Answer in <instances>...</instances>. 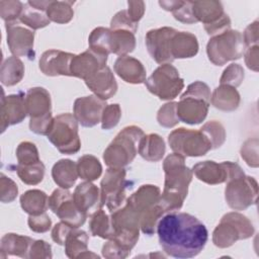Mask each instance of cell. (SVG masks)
Returning a JSON list of instances; mask_svg holds the SVG:
<instances>
[{"mask_svg":"<svg viewBox=\"0 0 259 259\" xmlns=\"http://www.w3.org/2000/svg\"><path fill=\"white\" fill-rule=\"evenodd\" d=\"M18 194L17 184L9 177L0 174V200L3 203L12 202Z\"/></svg>","mask_w":259,"mask_h":259,"instance_id":"cell-51","label":"cell"},{"mask_svg":"<svg viewBox=\"0 0 259 259\" xmlns=\"http://www.w3.org/2000/svg\"><path fill=\"white\" fill-rule=\"evenodd\" d=\"M50 2H51V0H49V1H48V0H46V1H45V0H29L27 3H28L30 6L34 7V8H37V9L47 11V8H48Z\"/></svg>","mask_w":259,"mask_h":259,"instance_id":"cell-62","label":"cell"},{"mask_svg":"<svg viewBox=\"0 0 259 259\" xmlns=\"http://www.w3.org/2000/svg\"><path fill=\"white\" fill-rule=\"evenodd\" d=\"M71 226L67 225L64 222H60L55 225V227L52 230V239L54 242H56L58 245H64L65 241L70 234V232L73 230Z\"/></svg>","mask_w":259,"mask_h":259,"instance_id":"cell-58","label":"cell"},{"mask_svg":"<svg viewBox=\"0 0 259 259\" xmlns=\"http://www.w3.org/2000/svg\"><path fill=\"white\" fill-rule=\"evenodd\" d=\"M49 208L57 214L62 222L72 228L83 226L87 219V215L76 205L73 199V193L61 187L55 189L49 197Z\"/></svg>","mask_w":259,"mask_h":259,"instance_id":"cell-12","label":"cell"},{"mask_svg":"<svg viewBox=\"0 0 259 259\" xmlns=\"http://www.w3.org/2000/svg\"><path fill=\"white\" fill-rule=\"evenodd\" d=\"M27 115L25 96L22 93L5 95L1 98L0 124L1 133H4L9 125L20 123Z\"/></svg>","mask_w":259,"mask_h":259,"instance_id":"cell-17","label":"cell"},{"mask_svg":"<svg viewBox=\"0 0 259 259\" xmlns=\"http://www.w3.org/2000/svg\"><path fill=\"white\" fill-rule=\"evenodd\" d=\"M77 170L81 179L92 182L100 177L102 173V165L95 156L84 155L77 161Z\"/></svg>","mask_w":259,"mask_h":259,"instance_id":"cell-39","label":"cell"},{"mask_svg":"<svg viewBox=\"0 0 259 259\" xmlns=\"http://www.w3.org/2000/svg\"><path fill=\"white\" fill-rule=\"evenodd\" d=\"M127 15L135 22L139 23L145 13V2L144 1H127Z\"/></svg>","mask_w":259,"mask_h":259,"instance_id":"cell-60","label":"cell"},{"mask_svg":"<svg viewBox=\"0 0 259 259\" xmlns=\"http://www.w3.org/2000/svg\"><path fill=\"white\" fill-rule=\"evenodd\" d=\"M197 37L188 31H176L171 39V55L173 59L192 58L198 53Z\"/></svg>","mask_w":259,"mask_h":259,"instance_id":"cell-27","label":"cell"},{"mask_svg":"<svg viewBox=\"0 0 259 259\" xmlns=\"http://www.w3.org/2000/svg\"><path fill=\"white\" fill-rule=\"evenodd\" d=\"M89 229L91 235L94 237H100L102 239L109 240L113 235L110 217L102 208L98 209L91 215Z\"/></svg>","mask_w":259,"mask_h":259,"instance_id":"cell-38","label":"cell"},{"mask_svg":"<svg viewBox=\"0 0 259 259\" xmlns=\"http://www.w3.org/2000/svg\"><path fill=\"white\" fill-rule=\"evenodd\" d=\"M74 1H54L51 0L48 8L47 15L53 22L65 24L70 22L74 17L73 4Z\"/></svg>","mask_w":259,"mask_h":259,"instance_id":"cell-37","label":"cell"},{"mask_svg":"<svg viewBox=\"0 0 259 259\" xmlns=\"http://www.w3.org/2000/svg\"><path fill=\"white\" fill-rule=\"evenodd\" d=\"M89 49L108 56L111 53V30L106 27L94 28L88 37Z\"/></svg>","mask_w":259,"mask_h":259,"instance_id":"cell-40","label":"cell"},{"mask_svg":"<svg viewBox=\"0 0 259 259\" xmlns=\"http://www.w3.org/2000/svg\"><path fill=\"white\" fill-rule=\"evenodd\" d=\"M19 21L33 30L46 27L51 23L46 11L34 8L28 3L24 4Z\"/></svg>","mask_w":259,"mask_h":259,"instance_id":"cell-41","label":"cell"},{"mask_svg":"<svg viewBox=\"0 0 259 259\" xmlns=\"http://www.w3.org/2000/svg\"><path fill=\"white\" fill-rule=\"evenodd\" d=\"M145 85L149 92L161 100H172L184 88V80L173 65L163 64L155 69L152 75L146 79Z\"/></svg>","mask_w":259,"mask_h":259,"instance_id":"cell-8","label":"cell"},{"mask_svg":"<svg viewBox=\"0 0 259 259\" xmlns=\"http://www.w3.org/2000/svg\"><path fill=\"white\" fill-rule=\"evenodd\" d=\"M244 76L245 73L243 67L239 64L232 63L224 70L220 79V84L229 85L234 88H237L242 84Z\"/></svg>","mask_w":259,"mask_h":259,"instance_id":"cell-48","label":"cell"},{"mask_svg":"<svg viewBox=\"0 0 259 259\" xmlns=\"http://www.w3.org/2000/svg\"><path fill=\"white\" fill-rule=\"evenodd\" d=\"M114 72L126 83L141 84L146 81V69L136 58L131 56L118 57L113 66Z\"/></svg>","mask_w":259,"mask_h":259,"instance_id":"cell-24","label":"cell"},{"mask_svg":"<svg viewBox=\"0 0 259 259\" xmlns=\"http://www.w3.org/2000/svg\"><path fill=\"white\" fill-rule=\"evenodd\" d=\"M243 40L245 48H250L253 46L258 45V20L253 21L250 23L244 30L243 34Z\"/></svg>","mask_w":259,"mask_h":259,"instance_id":"cell-59","label":"cell"},{"mask_svg":"<svg viewBox=\"0 0 259 259\" xmlns=\"http://www.w3.org/2000/svg\"><path fill=\"white\" fill-rule=\"evenodd\" d=\"M73 199L78 208L87 217L102 208L100 189L91 181L80 183L74 190Z\"/></svg>","mask_w":259,"mask_h":259,"instance_id":"cell-20","label":"cell"},{"mask_svg":"<svg viewBox=\"0 0 259 259\" xmlns=\"http://www.w3.org/2000/svg\"><path fill=\"white\" fill-rule=\"evenodd\" d=\"M161 190L157 185L144 184L140 186L126 201L132 204L140 213L153 207L160 201Z\"/></svg>","mask_w":259,"mask_h":259,"instance_id":"cell-28","label":"cell"},{"mask_svg":"<svg viewBox=\"0 0 259 259\" xmlns=\"http://www.w3.org/2000/svg\"><path fill=\"white\" fill-rule=\"evenodd\" d=\"M33 241L32 238L27 236L14 233L5 234L0 242L1 258H6L7 256L29 258V250Z\"/></svg>","mask_w":259,"mask_h":259,"instance_id":"cell-25","label":"cell"},{"mask_svg":"<svg viewBox=\"0 0 259 259\" xmlns=\"http://www.w3.org/2000/svg\"><path fill=\"white\" fill-rule=\"evenodd\" d=\"M163 170L165 182L160 196V204L167 213L179 210L182 207L193 172L185 165V157L177 153L170 154L165 158Z\"/></svg>","mask_w":259,"mask_h":259,"instance_id":"cell-2","label":"cell"},{"mask_svg":"<svg viewBox=\"0 0 259 259\" xmlns=\"http://www.w3.org/2000/svg\"><path fill=\"white\" fill-rule=\"evenodd\" d=\"M86 86L102 100L111 98L117 91V83L108 66H105L85 80Z\"/></svg>","mask_w":259,"mask_h":259,"instance_id":"cell-22","label":"cell"},{"mask_svg":"<svg viewBox=\"0 0 259 259\" xmlns=\"http://www.w3.org/2000/svg\"><path fill=\"white\" fill-rule=\"evenodd\" d=\"M252 222L244 214L232 211L223 215L212 232V243L219 248H228L238 240H246L254 235Z\"/></svg>","mask_w":259,"mask_h":259,"instance_id":"cell-5","label":"cell"},{"mask_svg":"<svg viewBox=\"0 0 259 259\" xmlns=\"http://www.w3.org/2000/svg\"><path fill=\"white\" fill-rule=\"evenodd\" d=\"M74 54L60 50H48L40 56L38 67L39 70L47 76H72L71 62Z\"/></svg>","mask_w":259,"mask_h":259,"instance_id":"cell-18","label":"cell"},{"mask_svg":"<svg viewBox=\"0 0 259 259\" xmlns=\"http://www.w3.org/2000/svg\"><path fill=\"white\" fill-rule=\"evenodd\" d=\"M208 140L212 149L220 148L226 141V131L224 125L218 120H209L205 122L199 130Z\"/></svg>","mask_w":259,"mask_h":259,"instance_id":"cell-44","label":"cell"},{"mask_svg":"<svg viewBox=\"0 0 259 259\" xmlns=\"http://www.w3.org/2000/svg\"><path fill=\"white\" fill-rule=\"evenodd\" d=\"M110 29L117 30V29H124L130 30L136 33L138 29V23H135L130 16L127 15L126 10H120L114 14L110 21Z\"/></svg>","mask_w":259,"mask_h":259,"instance_id":"cell-52","label":"cell"},{"mask_svg":"<svg viewBox=\"0 0 259 259\" xmlns=\"http://www.w3.org/2000/svg\"><path fill=\"white\" fill-rule=\"evenodd\" d=\"M196 178L206 184L217 185L227 182L229 179V161L217 163L214 161H202L192 167Z\"/></svg>","mask_w":259,"mask_h":259,"instance_id":"cell-21","label":"cell"},{"mask_svg":"<svg viewBox=\"0 0 259 259\" xmlns=\"http://www.w3.org/2000/svg\"><path fill=\"white\" fill-rule=\"evenodd\" d=\"M258 56H259V48L257 46H253L250 48H247V50L244 52V59L245 64L248 67V69L257 72L258 71Z\"/></svg>","mask_w":259,"mask_h":259,"instance_id":"cell-61","label":"cell"},{"mask_svg":"<svg viewBox=\"0 0 259 259\" xmlns=\"http://www.w3.org/2000/svg\"><path fill=\"white\" fill-rule=\"evenodd\" d=\"M242 159L250 167L257 168L259 165L258 160V139H248L246 140L240 150Z\"/></svg>","mask_w":259,"mask_h":259,"instance_id":"cell-49","label":"cell"},{"mask_svg":"<svg viewBox=\"0 0 259 259\" xmlns=\"http://www.w3.org/2000/svg\"><path fill=\"white\" fill-rule=\"evenodd\" d=\"M88 241L89 236L85 231L74 228L68 235L64 244L66 256L72 259L88 257L98 258V255L88 250Z\"/></svg>","mask_w":259,"mask_h":259,"instance_id":"cell-26","label":"cell"},{"mask_svg":"<svg viewBox=\"0 0 259 259\" xmlns=\"http://www.w3.org/2000/svg\"><path fill=\"white\" fill-rule=\"evenodd\" d=\"M27 224L32 232L46 233L52 227V220L46 212H44L37 215H29Z\"/></svg>","mask_w":259,"mask_h":259,"instance_id":"cell-54","label":"cell"},{"mask_svg":"<svg viewBox=\"0 0 259 259\" xmlns=\"http://www.w3.org/2000/svg\"><path fill=\"white\" fill-rule=\"evenodd\" d=\"M165 213L166 212L163 209V207L161 206L160 201L153 207L143 211L141 213V222H140V227H141L142 232L148 236L154 235L157 230V226H158L160 219Z\"/></svg>","mask_w":259,"mask_h":259,"instance_id":"cell-43","label":"cell"},{"mask_svg":"<svg viewBox=\"0 0 259 259\" xmlns=\"http://www.w3.org/2000/svg\"><path fill=\"white\" fill-rule=\"evenodd\" d=\"M106 105L105 100L96 95L79 97L74 101V116L82 126L92 127L101 122L102 112Z\"/></svg>","mask_w":259,"mask_h":259,"instance_id":"cell-15","label":"cell"},{"mask_svg":"<svg viewBox=\"0 0 259 259\" xmlns=\"http://www.w3.org/2000/svg\"><path fill=\"white\" fill-rule=\"evenodd\" d=\"M177 30L173 27L163 26L151 29L145 36L148 53L152 59L160 64H171L174 59L171 55V39Z\"/></svg>","mask_w":259,"mask_h":259,"instance_id":"cell-13","label":"cell"},{"mask_svg":"<svg viewBox=\"0 0 259 259\" xmlns=\"http://www.w3.org/2000/svg\"><path fill=\"white\" fill-rule=\"evenodd\" d=\"M78 121L74 114L61 113L54 117L48 140L65 155H73L81 149V141L78 134Z\"/></svg>","mask_w":259,"mask_h":259,"instance_id":"cell-7","label":"cell"},{"mask_svg":"<svg viewBox=\"0 0 259 259\" xmlns=\"http://www.w3.org/2000/svg\"><path fill=\"white\" fill-rule=\"evenodd\" d=\"M20 206L29 215H37L46 212L49 207L47 193L39 189H30L20 196Z\"/></svg>","mask_w":259,"mask_h":259,"instance_id":"cell-33","label":"cell"},{"mask_svg":"<svg viewBox=\"0 0 259 259\" xmlns=\"http://www.w3.org/2000/svg\"><path fill=\"white\" fill-rule=\"evenodd\" d=\"M130 184L124 168L108 167L100 182L102 205H106L110 212L121 207L125 200V190Z\"/></svg>","mask_w":259,"mask_h":259,"instance_id":"cell-10","label":"cell"},{"mask_svg":"<svg viewBox=\"0 0 259 259\" xmlns=\"http://www.w3.org/2000/svg\"><path fill=\"white\" fill-rule=\"evenodd\" d=\"M168 143L174 153L184 157L204 156L211 150L210 143L200 131L185 127L172 131L168 136Z\"/></svg>","mask_w":259,"mask_h":259,"instance_id":"cell-9","label":"cell"},{"mask_svg":"<svg viewBox=\"0 0 259 259\" xmlns=\"http://www.w3.org/2000/svg\"><path fill=\"white\" fill-rule=\"evenodd\" d=\"M258 183L254 177L243 175L229 179L225 188L227 204L234 210H244L257 202Z\"/></svg>","mask_w":259,"mask_h":259,"instance_id":"cell-11","label":"cell"},{"mask_svg":"<svg viewBox=\"0 0 259 259\" xmlns=\"http://www.w3.org/2000/svg\"><path fill=\"white\" fill-rule=\"evenodd\" d=\"M121 117V108L118 103L107 104L103 109L101 116V127L103 130H111L117 125Z\"/></svg>","mask_w":259,"mask_h":259,"instance_id":"cell-50","label":"cell"},{"mask_svg":"<svg viewBox=\"0 0 259 259\" xmlns=\"http://www.w3.org/2000/svg\"><path fill=\"white\" fill-rule=\"evenodd\" d=\"M191 7L196 21H200L204 25L215 22L226 13L223 4L215 0L191 1Z\"/></svg>","mask_w":259,"mask_h":259,"instance_id":"cell-29","label":"cell"},{"mask_svg":"<svg viewBox=\"0 0 259 259\" xmlns=\"http://www.w3.org/2000/svg\"><path fill=\"white\" fill-rule=\"evenodd\" d=\"M15 170L23 183L27 185H36L42 181L46 167L41 161H38L31 165L17 164Z\"/></svg>","mask_w":259,"mask_h":259,"instance_id":"cell-42","label":"cell"},{"mask_svg":"<svg viewBox=\"0 0 259 259\" xmlns=\"http://www.w3.org/2000/svg\"><path fill=\"white\" fill-rule=\"evenodd\" d=\"M111 226L113 229L112 238L124 251L131 253L140 237L141 213L127 201L122 207L111 212Z\"/></svg>","mask_w":259,"mask_h":259,"instance_id":"cell-4","label":"cell"},{"mask_svg":"<svg viewBox=\"0 0 259 259\" xmlns=\"http://www.w3.org/2000/svg\"><path fill=\"white\" fill-rule=\"evenodd\" d=\"M107 57L108 56L99 54L91 49L79 55H75L70 66L71 75L85 81L106 66Z\"/></svg>","mask_w":259,"mask_h":259,"instance_id":"cell-16","label":"cell"},{"mask_svg":"<svg viewBox=\"0 0 259 259\" xmlns=\"http://www.w3.org/2000/svg\"><path fill=\"white\" fill-rule=\"evenodd\" d=\"M27 115L30 119L41 118L52 114V100L49 91L42 87H33L25 94Z\"/></svg>","mask_w":259,"mask_h":259,"instance_id":"cell-23","label":"cell"},{"mask_svg":"<svg viewBox=\"0 0 259 259\" xmlns=\"http://www.w3.org/2000/svg\"><path fill=\"white\" fill-rule=\"evenodd\" d=\"M24 76V65L17 57L7 58L1 65L0 81L5 86H14L18 84Z\"/></svg>","mask_w":259,"mask_h":259,"instance_id":"cell-34","label":"cell"},{"mask_svg":"<svg viewBox=\"0 0 259 259\" xmlns=\"http://www.w3.org/2000/svg\"><path fill=\"white\" fill-rule=\"evenodd\" d=\"M77 163L70 159H61L52 168L54 182L64 189L73 187L78 179Z\"/></svg>","mask_w":259,"mask_h":259,"instance_id":"cell-30","label":"cell"},{"mask_svg":"<svg viewBox=\"0 0 259 259\" xmlns=\"http://www.w3.org/2000/svg\"><path fill=\"white\" fill-rule=\"evenodd\" d=\"M165 151V142L158 134L144 135L139 143L138 153L143 159L149 162H158L162 160Z\"/></svg>","mask_w":259,"mask_h":259,"instance_id":"cell-32","label":"cell"},{"mask_svg":"<svg viewBox=\"0 0 259 259\" xmlns=\"http://www.w3.org/2000/svg\"><path fill=\"white\" fill-rule=\"evenodd\" d=\"M16 158L18 164L20 165H31L40 161L36 146L28 141L21 142L17 146Z\"/></svg>","mask_w":259,"mask_h":259,"instance_id":"cell-45","label":"cell"},{"mask_svg":"<svg viewBox=\"0 0 259 259\" xmlns=\"http://www.w3.org/2000/svg\"><path fill=\"white\" fill-rule=\"evenodd\" d=\"M241 102V96L236 88L229 85L218 86L211 96L210 103L213 107L223 111L236 110Z\"/></svg>","mask_w":259,"mask_h":259,"instance_id":"cell-31","label":"cell"},{"mask_svg":"<svg viewBox=\"0 0 259 259\" xmlns=\"http://www.w3.org/2000/svg\"><path fill=\"white\" fill-rule=\"evenodd\" d=\"M156 231L164 252L178 259L197 256L208 238L206 227L187 212H167L160 219Z\"/></svg>","mask_w":259,"mask_h":259,"instance_id":"cell-1","label":"cell"},{"mask_svg":"<svg viewBox=\"0 0 259 259\" xmlns=\"http://www.w3.org/2000/svg\"><path fill=\"white\" fill-rule=\"evenodd\" d=\"M231 19L227 13H225L219 20H217L213 23L204 25V29L206 33L210 36H214L218 34H221L227 30L231 29Z\"/></svg>","mask_w":259,"mask_h":259,"instance_id":"cell-57","label":"cell"},{"mask_svg":"<svg viewBox=\"0 0 259 259\" xmlns=\"http://www.w3.org/2000/svg\"><path fill=\"white\" fill-rule=\"evenodd\" d=\"M183 96H192L196 98L204 99L210 102V89L207 84L202 81H195L188 85L186 91L182 94Z\"/></svg>","mask_w":259,"mask_h":259,"instance_id":"cell-53","label":"cell"},{"mask_svg":"<svg viewBox=\"0 0 259 259\" xmlns=\"http://www.w3.org/2000/svg\"><path fill=\"white\" fill-rule=\"evenodd\" d=\"M144 135V131L137 125L123 127L105 149V164L112 168H124L131 164L138 154L139 143Z\"/></svg>","mask_w":259,"mask_h":259,"instance_id":"cell-3","label":"cell"},{"mask_svg":"<svg viewBox=\"0 0 259 259\" xmlns=\"http://www.w3.org/2000/svg\"><path fill=\"white\" fill-rule=\"evenodd\" d=\"M209 104L201 98L181 95L176 106L178 118L187 124H198L205 119Z\"/></svg>","mask_w":259,"mask_h":259,"instance_id":"cell-19","label":"cell"},{"mask_svg":"<svg viewBox=\"0 0 259 259\" xmlns=\"http://www.w3.org/2000/svg\"><path fill=\"white\" fill-rule=\"evenodd\" d=\"M24 4L18 0H1L0 16L6 22L18 21Z\"/></svg>","mask_w":259,"mask_h":259,"instance_id":"cell-47","label":"cell"},{"mask_svg":"<svg viewBox=\"0 0 259 259\" xmlns=\"http://www.w3.org/2000/svg\"><path fill=\"white\" fill-rule=\"evenodd\" d=\"M159 5L166 11L172 12L174 18L183 23H196V19L192 13L191 1L181 0H170V1H159Z\"/></svg>","mask_w":259,"mask_h":259,"instance_id":"cell-36","label":"cell"},{"mask_svg":"<svg viewBox=\"0 0 259 259\" xmlns=\"http://www.w3.org/2000/svg\"><path fill=\"white\" fill-rule=\"evenodd\" d=\"M52 246L44 240H34L30 250V259H50L52 258Z\"/></svg>","mask_w":259,"mask_h":259,"instance_id":"cell-55","label":"cell"},{"mask_svg":"<svg viewBox=\"0 0 259 259\" xmlns=\"http://www.w3.org/2000/svg\"><path fill=\"white\" fill-rule=\"evenodd\" d=\"M7 45L9 51L14 57H26L28 60H33L35 53L33 51L34 32L20 24V21L6 22Z\"/></svg>","mask_w":259,"mask_h":259,"instance_id":"cell-14","label":"cell"},{"mask_svg":"<svg viewBox=\"0 0 259 259\" xmlns=\"http://www.w3.org/2000/svg\"><path fill=\"white\" fill-rule=\"evenodd\" d=\"M111 30V29H110ZM136 48L135 33L130 30H111V53L119 57L127 56Z\"/></svg>","mask_w":259,"mask_h":259,"instance_id":"cell-35","label":"cell"},{"mask_svg":"<svg viewBox=\"0 0 259 259\" xmlns=\"http://www.w3.org/2000/svg\"><path fill=\"white\" fill-rule=\"evenodd\" d=\"M177 102L172 101L162 105L157 112V121L163 127H173L180 121L176 111Z\"/></svg>","mask_w":259,"mask_h":259,"instance_id":"cell-46","label":"cell"},{"mask_svg":"<svg viewBox=\"0 0 259 259\" xmlns=\"http://www.w3.org/2000/svg\"><path fill=\"white\" fill-rule=\"evenodd\" d=\"M102 256L108 259H123L126 258L131 253L124 251L120 246H118L113 240H108L102 246Z\"/></svg>","mask_w":259,"mask_h":259,"instance_id":"cell-56","label":"cell"},{"mask_svg":"<svg viewBox=\"0 0 259 259\" xmlns=\"http://www.w3.org/2000/svg\"><path fill=\"white\" fill-rule=\"evenodd\" d=\"M244 52L245 45L242 33L235 29L210 36L206 45L208 60L215 66H223L230 61L238 60Z\"/></svg>","mask_w":259,"mask_h":259,"instance_id":"cell-6","label":"cell"}]
</instances>
